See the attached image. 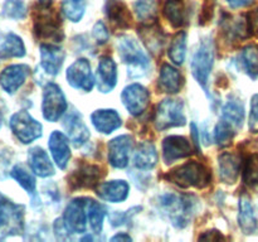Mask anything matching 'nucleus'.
I'll return each instance as SVG.
<instances>
[{
  "label": "nucleus",
  "instance_id": "nucleus-1",
  "mask_svg": "<svg viewBox=\"0 0 258 242\" xmlns=\"http://www.w3.org/2000/svg\"><path fill=\"white\" fill-rule=\"evenodd\" d=\"M198 199L190 194L166 193L159 198V208L161 213L170 219L178 228H184L189 224L196 213Z\"/></svg>",
  "mask_w": 258,
  "mask_h": 242
},
{
  "label": "nucleus",
  "instance_id": "nucleus-2",
  "mask_svg": "<svg viewBox=\"0 0 258 242\" xmlns=\"http://www.w3.org/2000/svg\"><path fill=\"white\" fill-rule=\"evenodd\" d=\"M117 49L121 60L127 66V73L131 78L144 77L149 72L150 58L138 40L122 35L117 40Z\"/></svg>",
  "mask_w": 258,
  "mask_h": 242
},
{
  "label": "nucleus",
  "instance_id": "nucleus-3",
  "mask_svg": "<svg viewBox=\"0 0 258 242\" xmlns=\"http://www.w3.org/2000/svg\"><path fill=\"white\" fill-rule=\"evenodd\" d=\"M165 176L181 188L196 187L201 189L209 186L212 173L204 164L199 161H189L169 171Z\"/></svg>",
  "mask_w": 258,
  "mask_h": 242
},
{
  "label": "nucleus",
  "instance_id": "nucleus-4",
  "mask_svg": "<svg viewBox=\"0 0 258 242\" xmlns=\"http://www.w3.org/2000/svg\"><path fill=\"white\" fill-rule=\"evenodd\" d=\"M25 207L0 193V239L24 232Z\"/></svg>",
  "mask_w": 258,
  "mask_h": 242
},
{
  "label": "nucleus",
  "instance_id": "nucleus-5",
  "mask_svg": "<svg viewBox=\"0 0 258 242\" xmlns=\"http://www.w3.org/2000/svg\"><path fill=\"white\" fill-rule=\"evenodd\" d=\"M49 5L40 4L33 15V32L37 39L49 40L59 43L63 39V30L60 27V19L57 12L49 9Z\"/></svg>",
  "mask_w": 258,
  "mask_h": 242
},
{
  "label": "nucleus",
  "instance_id": "nucleus-6",
  "mask_svg": "<svg viewBox=\"0 0 258 242\" xmlns=\"http://www.w3.org/2000/svg\"><path fill=\"white\" fill-rule=\"evenodd\" d=\"M214 63V43L212 38H204L201 42L198 50L194 53L190 68L193 77L206 90L209 81L211 71Z\"/></svg>",
  "mask_w": 258,
  "mask_h": 242
},
{
  "label": "nucleus",
  "instance_id": "nucleus-7",
  "mask_svg": "<svg viewBox=\"0 0 258 242\" xmlns=\"http://www.w3.org/2000/svg\"><path fill=\"white\" fill-rule=\"evenodd\" d=\"M154 123L159 131L185 125L186 118L184 115L183 102L180 100H173V98H166L161 101L155 111Z\"/></svg>",
  "mask_w": 258,
  "mask_h": 242
},
{
  "label": "nucleus",
  "instance_id": "nucleus-8",
  "mask_svg": "<svg viewBox=\"0 0 258 242\" xmlns=\"http://www.w3.org/2000/svg\"><path fill=\"white\" fill-rule=\"evenodd\" d=\"M9 125L15 138L25 145L32 144L43 134L42 124L33 118L32 115L25 110H20L12 115Z\"/></svg>",
  "mask_w": 258,
  "mask_h": 242
},
{
  "label": "nucleus",
  "instance_id": "nucleus-9",
  "mask_svg": "<svg viewBox=\"0 0 258 242\" xmlns=\"http://www.w3.org/2000/svg\"><path fill=\"white\" fill-rule=\"evenodd\" d=\"M68 107L67 100L60 87L55 83H48L43 91L42 113L49 123H55L62 117Z\"/></svg>",
  "mask_w": 258,
  "mask_h": 242
},
{
  "label": "nucleus",
  "instance_id": "nucleus-10",
  "mask_svg": "<svg viewBox=\"0 0 258 242\" xmlns=\"http://www.w3.org/2000/svg\"><path fill=\"white\" fill-rule=\"evenodd\" d=\"M67 81L73 88L90 92L96 80L91 71V63L86 58H80L67 68Z\"/></svg>",
  "mask_w": 258,
  "mask_h": 242
},
{
  "label": "nucleus",
  "instance_id": "nucleus-11",
  "mask_svg": "<svg viewBox=\"0 0 258 242\" xmlns=\"http://www.w3.org/2000/svg\"><path fill=\"white\" fill-rule=\"evenodd\" d=\"M121 100L133 116H140L150 103V92L140 83H133L123 88Z\"/></svg>",
  "mask_w": 258,
  "mask_h": 242
},
{
  "label": "nucleus",
  "instance_id": "nucleus-12",
  "mask_svg": "<svg viewBox=\"0 0 258 242\" xmlns=\"http://www.w3.org/2000/svg\"><path fill=\"white\" fill-rule=\"evenodd\" d=\"M86 204H87V198H77L70 202L63 216V223L68 232H72V233L86 232V227H87Z\"/></svg>",
  "mask_w": 258,
  "mask_h": 242
},
{
  "label": "nucleus",
  "instance_id": "nucleus-13",
  "mask_svg": "<svg viewBox=\"0 0 258 242\" xmlns=\"http://www.w3.org/2000/svg\"><path fill=\"white\" fill-rule=\"evenodd\" d=\"M30 68L27 65H10L0 72V87L9 95H14L27 81Z\"/></svg>",
  "mask_w": 258,
  "mask_h": 242
},
{
  "label": "nucleus",
  "instance_id": "nucleus-14",
  "mask_svg": "<svg viewBox=\"0 0 258 242\" xmlns=\"http://www.w3.org/2000/svg\"><path fill=\"white\" fill-rule=\"evenodd\" d=\"M133 145L130 135H120L108 143V161L113 168L123 169L127 166Z\"/></svg>",
  "mask_w": 258,
  "mask_h": 242
},
{
  "label": "nucleus",
  "instance_id": "nucleus-15",
  "mask_svg": "<svg viewBox=\"0 0 258 242\" xmlns=\"http://www.w3.org/2000/svg\"><path fill=\"white\" fill-rule=\"evenodd\" d=\"M191 154V145L184 136L171 135L163 143V159L166 164H171L179 159L188 158Z\"/></svg>",
  "mask_w": 258,
  "mask_h": 242
},
{
  "label": "nucleus",
  "instance_id": "nucleus-16",
  "mask_svg": "<svg viewBox=\"0 0 258 242\" xmlns=\"http://www.w3.org/2000/svg\"><path fill=\"white\" fill-rule=\"evenodd\" d=\"M63 128H64L67 136L71 139L76 146H81L87 143L90 139V130L86 126L82 116L77 111H71L63 120Z\"/></svg>",
  "mask_w": 258,
  "mask_h": 242
},
{
  "label": "nucleus",
  "instance_id": "nucleus-17",
  "mask_svg": "<svg viewBox=\"0 0 258 242\" xmlns=\"http://www.w3.org/2000/svg\"><path fill=\"white\" fill-rule=\"evenodd\" d=\"M96 82L98 91L102 93H108L115 88L117 83V67L111 57H102L100 59L96 73Z\"/></svg>",
  "mask_w": 258,
  "mask_h": 242
},
{
  "label": "nucleus",
  "instance_id": "nucleus-18",
  "mask_svg": "<svg viewBox=\"0 0 258 242\" xmlns=\"http://www.w3.org/2000/svg\"><path fill=\"white\" fill-rule=\"evenodd\" d=\"M64 62V52L54 44L40 45V67L49 76H57Z\"/></svg>",
  "mask_w": 258,
  "mask_h": 242
},
{
  "label": "nucleus",
  "instance_id": "nucleus-19",
  "mask_svg": "<svg viewBox=\"0 0 258 242\" xmlns=\"http://www.w3.org/2000/svg\"><path fill=\"white\" fill-rule=\"evenodd\" d=\"M101 178L100 166L93 164H85L80 169L73 171L68 178V184L72 189L92 188Z\"/></svg>",
  "mask_w": 258,
  "mask_h": 242
},
{
  "label": "nucleus",
  "instance_id": "nucleus-20",
  "mask_svg": "<svg viewBox=\"0 0 258 242\" xmlns=\"http://www.w3.org/2000/svg\"><path fill=\"white\" fill-rule=\"evenodd\" d=\"M48 146L58 168L64 169L71 158L70 141L67 136L60 131H53L48 140Z\"/></svg>",
  "mask_w": 258,
  "mask_h": 242
},
{
  "label": "nucleus",
  "instance_id": "nucleus-21",
  "mask_svg": "<svg viewBox=\"0 0 258 242\" xmlns=\"http://www.w3.org/2000/svg\"><path fill=\"white\" fill-rule=\"evenodd\" d=\"M91 123L98 133L108 135L120 128L121 117L116 110L102 108V110H96L91 113Z\"/></svg>",
  "mask_w": 258,
  "mask_h": 242
},
{
  "label": "nucleus",
  "instance_id": "nucleus-22",
  "mask_svg": "<svg viewBox=\"0 0 258 242\" xmlns=\"http://www.w3.org/2000/svg\"><path fill=\"white\" fill-rule=\"evenodd\" d=\"M130 193V186L125 180H111L101 183L97 188V196L110 203L126 201Z\"/></svg>",
  "mask_w": 258,
  "mask_h": 242
},
{
  "label": "nucleus",
  "instance_id": "nucleus-23",
  "mask_svg": "<svg viewBox=\"0 0 258 242\" xmlns=\"http://www.w3.org/2000/svg\"><path fill=\"white\" fill-rule=\"evenodd\" d=\"M28 163L33 173L40 178H48L55 173L54 166L49 160L48 154L39 146L30 149L28 153Z\"/></svg>",
  "mask_w": 258,
  "mask_h": 242
},
{
  "label": "nucleus",
  "instance_id": "nucleus-24",
  "mask_svg": "<svg viewBox=\"0 0 258 242\" xmlns=\"http://www.w3.org/2000/svg\"><path fill=\"white\" fill-rule=\"evenodd\" d=\"M139 35H140L141 40L144 44L148 47L150 52L159 54L161 53V49L165 43V35H164L161 28L154 23H144L140 28H139Z\"/></svg>",
  "mask_w": 258,
  "mask_h": 242
},
{
  "label": "nucleus",
  "instance_id": "nucleus-25",
  "mask_svg": "<svg viewBox=\"0 0 258 242\" xmlns=\"http://www.w3.org/2000/svg\"><path fill=\"white\" fill-rule=\"evenodd\" d=\"M183 76L175 67L168 63L161 66L160 73H159V88L163 92L170 93V95L178 93L183 87Z\"/></svg>",
  "mask_w": 258,
  "mask_h": 242
},
{
  "label": "nucleus",
  "instance_id": "nucleus-26",
  "mask_svg": "<svg viewBox=\"0 0 258 242\" xmlns=\"http://www.w3.org/2000/svg\"><path fill=\"white\" fill-rule=\"evenodd\" d=\"M219 178L223 183L233 184L241 171V159L232 153H223L218 159Z\"/></svg>",
  "mask_w": 258,
  "mask_h": 242
},
{
  "label": "nucleus",
  "instance_id": "nucleus-27",
  "mask_svg": "<svg viewBox=\"0 0 258 242\" xmlns=\"http://www.w3.org/2000/svg\"><path fill=\"white\" fill-rule=\"evenodd\" d=\"M25 50L24 42L19 35L14 33H7L0 40V59L8 58H22L24 57Z\"/></svg>",
  "mask_w": 258,
  "mask_h": 242
},
{
  "label": "nucleus",
  "instance_id": "nucleus-28",
  "mask_svg": "<svg viewBox=\"0 0 258 242\" xmlns=\"http://www.w3.org/2000/svg\"><path fill=\"white\" fill-rule=\"evenodd\" d=\"M159 155L156 151L155 145L150 141H145L139 145L138 150L135 153L134 163L135 166L140 170H150L158 164Z\"/></svg>",
  "mask_w": 258,
  "mask_h": 242
},
{
  "label": "nucleus",
  "instance_id": "nucleus-29",
  "mask_svg": "<svg viewBox=\"0 0 258 242\" xmlns=\"http://www.w3.org/2000/svg\"><path fill=\"white\" fill-rule=\"evenodd\" d=\"M238 224L244 234H251L257 229V218L253 211V206L247 196L241 197L239 199Z\"/></svg>",
  "mask_w": 258,
  "mask_h": 242
},
{
  "label": "nucleus",
  "instance_id": "nucleus-30",
  "mask_svg": "<svg viewBox=\"0 0 258 242\" xmlns=\"http://www.w3.org/2000/svg\"><path fill=\"white\" fill-rule=\"evenodd\" d=\"M163 13L174 28L183 27L188 20V10L184 0H166Z\"/></svg>",
  "mask_w": 258,
  "mask_h": 242
},
{
  "label": "nucleus",
  "instance_id": "nucleus-31",
  "mask_svg": "<svg viewBox=\"0 0 258 242\" xmlns=\"http://www.w3.org/2000/svg\"><path fill=\"white\" fill-rule=\"evenodd\" d=\"M106 15L110 19V22L116 27L122 28V29L130 27L131 14L128 12L127 7L120 0H110L107 3Z\"/></svg>",
  "mask_w": 258,
  "mask_h": 242
},
{
  "label": "nucleus",
  "instance_id": "nucleus-32",
  "mask_svg": "<svg viewBox=\"0 0 258 242\" xmlns=\"http://www.w3.org/2000/svg\"><path fill=\"white\" fill-rule=\"evenodd\" d=\"M222 118L228 121L236 130H239L244 121V107L239 98H229L222 108Z\"/></svg>",
  "mask_w": 258,
  "mask_h": 242
},
{
  "label": "nucleus",
  "instance_id": "nucleus-33",
  "mask_svg": "<svg viewBox=\"0 0 258 242\" xmlns=\"http://www.w3.org/2000/svg\"><path fill=\"white\" fill-rule=\"evenodd\" d=\"M86 212H87L88 223L93 233H101L103 227V218L106 214L105 207L93 199H87Z\"/></svg>",
  "mask_w": 258,
  "mask_h": 242
},
{
  "label": "nucleus",
  "instance_id": "nucleus-34",
  "mask_svg": "<svg viewBox=\"0 0 258 242\" xmlns=\"http://www.w3.org/2000/svg\"><path fill=\"white\" fill-rule=\"evenodd\" d=\"M239 63L249 77L253 80L258 77V48L256 45H247L242 49Z\"/></svg>",
  "mask_w": 258,
  "mask_h": 242
},
{
  "label": "nucleus",
  "instance_id": "nucleus-35",
  "mask_svg": "<svg viewBox=\"0 0 258 242\" xmlns=\"http://www.w3.org/2000/svg\"><path fill=\"white\" fill-rule=\"evenodd\" d=\"M186 54V33L179 32L175 37L173 38L169 47L168 55L171 62L176 66L183 65L185 60Z\"/></svg>",
  "mask_w": 258,
  "mask_h": 242
},
{
  "label": "nucleus",
  "instance_id": "nucleus-36",
  "mask_svg": "<svg viewBox=\"0 0 258 242\" xmlns=\"http://www.w3.org/2000/svg\"><path fill=\"white\" fill-rule=\"evenodd\" d=\"M10 176H12L23 189H25L28 194L34 196L35 189H37V182H35V178L33 176V174H30L24 166H13L12 170H10Z\"/></svg>",
  "mask_w": 258,
  "mask_h": 242
},
{
  "label": "nucleus",
  "instance_id": "nucleus-37",
  "mask_svg": "<svg viewBox=\"0 0 258 242\" xmlns=\"http://www.w3.org/2000/svg\"><path fill=\"white\" fill-rule=\"evenodd\" d=\"M134 10L138 19L143 23H154L156 20L158 8L155 0H138L134 5Z\"/></svg>",
  "mask_w": 258,
  "mask_h": 242
},
{
  "label": "nucleus",
  "instance_id": "nucleus-38",
  "mask_svg": "<svg viewBox=\"0 0 258 242\" xmlns=\"http://www.w3.org/2000/svg\"><path fill=\"white\" fill-rule=\"evenodd\" d=\"M62 12L71 22H80L86 12V0H64L62 4Z\"/></svg>",
  "mask_w": 258,
  "mask_h": 242
},
{
  "label": "nucleus",
  "instance_id": "nucleus-39",
  "mask_svg": "<svg viewBox=\"0 0 258 242\" xmlns=\"http://www.w3.org/2000/svg\"><path fill=\"white\" fill-rule=\"evenodd\" d=\"M234 130L236 129L228 121L222 118L216 125V129H214V140L218 144V146H221V148L228 146L232 143V139H233L234 133H236Z\"/></svg>",
  "mask_w": 258,
  "mask_h": 242
},
{
  "label": "nucleus",
  "instance_id": "nucleus-40",
  "mask_svg": "<svg viewBox=\"0 0 258 242\" xmlns=\"http://www.w3.org/2000/svg\"><path fill=\"white\" fill-rule=\"evenodd\" d=\"M3 14L13 20H22L27 17V7L23 0H5Z\"/></svg>",
  "mask_w": 258,
  "mask_h": 242
},
{
  "label": "nucleus",
  "instance_id": "nucleus-41",
  "mask_svg": "<svg viewBox=\"0 0 258 242\" xmlns=\"http://www.w3.org/2000/svg\"><path fill=\"white\" fill-rule=\"evenodd\" d=\"M243 182L248 187L258 186V154H252L246 160L243 169Z\"/></svg>",
  "mask_w": 258,
  "mask_h": 242
},
{
  "label": "nucleus",
  "instance_id": "nucleus-42",
  "mask_svg": "<svg viewBox=\"0 0 258 242\" xmlns=\"http://www.w3.org/2000/svg\"><path fill=\"white\" fill-rule=\"evenodd\" d=\"M248 128L251 133H258V93L252 96L251 111H249Z\"/></svg>",
  "mask_w": 258,
  "mask_h": 242
},
{
  "label": "nucleus",
  "instance_id": "nucleus-43",
  "mask_svg": "<svg viewBox=\"0 0 258 242\" xmlns=\"http://www.w3.org/2000/svg\"><path fill=\"white\" fill-rule=\"evenodd\" d=\"M92 37L95 38L96 42H97L98 44H105V43L108 40V38H110L107 28H106V25L103 24L102 22H100V20L93 25Z\"/></svg>",
  "mask_w": 258,
  "mask_h": 242
},
{
  "label": "nucleus",
  "instance_id": "nucleus-44",
  "mask_svg": "<svg viewBox=\"0 0 258 242\" xmlns=\"http://www.w3.org/2000/svg\"><path fill=\"white\" fill-rule=\"evenodd\" d=\"M247 24H248L249 33H252V34L254 35H258V9L253 10L252 13H249Z\"/></svg>",
  "mask_w": 258,
  "mask_h": 242
},
{
  "label": "nucleus",
  "instance_id": "nucleus-45",
  "mask_svg": "<svg viewBox=\"0 0 258 242\" xmlns=\"http://www.w3.org/2000/svg\"><path fill=\"white\" fill-rule=\"evenodd\" d=\"M190 134H191V138H193V143L194 146H196V150L197 153L201 151V139H199V131H198V126L196 125L194 123L190 124Z\"/></svg>",
  "mask_w": 258,
  "mask_h": 242
},
{
  "label": "nucleus",
  "instance_id": "nucleus-46",
  "mask_svg": "<svg viewBox=\"0 0 258 242\" xmlns=\"http://www.w3.org/2000/svg\"><path fill=\"white\" fill-rule=\"evenodd\" d=\"M227 3L232 9H239V8L249 7L253 4L254 0H227Z\"/></svg>",
  "mask_w": 258,
  "mask_h": 242
},
{
  "label": "nucleus",
  "instance_id": "nucleus-47",
  "mask_svg": "<svg viewBox=\"0 0 258 242\" xmlns=\"http://www.w3.org/2000/svg\"><path fill=\"white\" fill-rule=\"evenodd\" d=\"M8 164H9V159L5 158L4 154H0V179L7 178Z\"/></svg>",
  "mask_w": 258,
  "mask_h": 242
},
{
  "label": "nucleus",
  "instance_id": "nucleus-48",
  "mask_svg": "<svg viewBox=\"0 0 258 242\" xmlns=\"http://www.w3.org/2000/svg\"><path fill=\"white\" fill-rule=\"evenodd\" d=\"M111 241H131V237L126 233H118L113 236Z\"/></svg>",
  "mask_w": 258,
  "mask_h": 242
},
{
  "label": "nucleus",
  "instance_id": "nucleus-49",
  "mask_svg": "<svg viewBox=\"0 0 258 242\" xmlns=\"http://www.w3.org/2000/svg\"><path fill=\"white\" fill-rule=\"evenodd\" d=\"M38 2H39L42 5H49L52 0H38Z\"/></svg>",
  "mask_w": 258,
  "mask_h": 242
},
{
  "label": "nucleus",
  "instance_id": "nucleus-50",
  "mask_svg": "<svg viewBox=\"0 0 258 242\" xmlns=\"http://www.w3.org/2000/svg\"><path fill=\"white\" fill-rule=\"evenodd\" d=\"M2 124H3V116H2V112H0V128H2Z\"/></svg>",
  "mask_w": 258,
  "mask_h": 242
}]
</instances>
